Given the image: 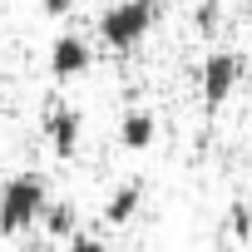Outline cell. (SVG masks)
<instances>
[{
	"label": "cell",
	"mask_w": 252,
	"mask_h": 252,
	"mask_svg": "<svg viewBox=\"0 0 252 252\" xmlns=\"http://www.w3.org/2000/svg\"><path fill=\"white\" fill-rule=\"evenodd\" d=\"M64 252H114V247H109L99 232H74V237L64 242Z\"/></svg>",
	"instance_id": "8fae6325"
},
{
	"label": "cell",
	"mask_w": 252,
	"mask_h": 252,
	"mask_svg": "<svg viewBox=\"0 0 252 252\" xmlns=\"http://www.w3.org/2000/svg\"><path fill=\"white\" fill-rule=\"evenodd\" d=\"M222 227H227L237 242H247V237H252V203H247V198H232V203H227V218H222Z\"/></svg>",
	"instance_id": "9c48e42d"
},
{
	"label": "cell",
	"mask_w": 252,
	"mask_h": 252,
	"mask_svg": "<svg viewBox=\"0 0 252 252\" xmlns=\"http://www.w3.org/2000/svg\"><path fill=\"white\" fill-rule=\"evenodd\" d=\"M45 5V15H55V20H69L74 15V0H40Z\"/></svg>",
	"instance_id": "7c38bea8"
},
{
	"label": "cell",
	"mask_w": 252,
	"mask_h": 252,
	"mask_svg": "<svg viewBox=\"0 0 252 252\" xmlns=\"http://www.w3.org/2000/svg\"><path fill=\"white\" fill-rule=\"evenodd\" d=\"M144 203V178H124L109 198H104V222H129Z\"/></svg>",
	"instance_id": "ba28073f"
},
{
	"label": "cell",
	"mask_w": 252,
	"mask_h": 252,
	"mask_svg": "<svg viewBox=\"0 0 252 252\" xmlns=\"http://www.w3.org/2000/svg\"><path fill=\"white\" fill-rule=\"evenodd\" d=\"M218 20H222V0H203V5L193 10V25H198L203 35H213V30H218Z\"/></svg>",
	"instance_id": "30bf717a"
},
{
	"label": "cell",
	"mask_w": 252,
	"mask_h": 252,
	"mask_svg": "<svg viewBox=\"0 0 252 252\" xmlns=\"http://www.w3.org/2000/svg\"><path fill=\"white\" fill-rule=\"evenodd\" d=\"M40 222H45V237H50V242H69V237L79 232V203H74V198H60V203H50V208L40 213Z\"/></svg>",
	"instance_id": "52a82bcc"
},
{
	"label": "cell",
	"mask_w": 252,
	"mask_h": 252,
	"mask_svg": "<svg viewBox=\"0 0 252 252\" xmlns=\"http://www.w3.org/2000/svg\"><path fill=\"white\" fill-rule=\"evenodd\" d=\"M158 10H163L158 0H109V5L99 10V20H94V30H99V40L109 50H134L154 30Z\"/></svg>",
	"instance_id": "7a4b0ae2"
},
{
	"label": "cell",
	"mask_w": 252,
	"mask_h": 252,
	"mask_svg": "<svg viewBox=\"0 0 252 252\" xmlns=\"http://www.w3.org/2000/svg\"><path fill=\"white\" fill-rule=\"evenodd\" d=\"M45 208H50V178L40 168H20L0 183V232L5 237L30 232Z\"/></svg>",
	"instance_id": "6da1fadb"
},
{
	"label": "cell",
	"mask_w": 252,
	"mask_h": 252,
	"mask_svg": "<svg viewBox=\"0 0 252 252\" xmlns=\"http://www.w3.org/2000/svg\"><path fill=\"white\" fill-rule=\"evenodd\" d=\"M45 134H50V149H55L60 158H69V154L84 144V114H79L74 104H64V99H50V109H45Z\"/></svg>",
	"instance_id": "5b68a950"
},
{
	"label": "cell",
	"mask_w": 252,
	"mask_h": 252,
	"mask_svg": "<svg viewBox=\"0 0 252 252\" xmlns=\"http://www.w3.org/2000/svg\"><path fill=\"white\" fill-rule=\"evenodd\" d=\"M237 74H242V55H237V50H227V45L208 50V55H203V104L218 109V104L232 94Z\"/></svg>",
	"instance_id": "277c9868"
},
{
	"label": "cell",
	"mask_w": 252,
	"mask_h": 252,
	"mask_svg": "<svg viewBox=\"0 0 252 252\" xmlns=\"http://www.w3.org/2000/svg\"><path fill=\"white\" fill-rule=\"evenodd\" d=\"M89 64H94L89 35L74 30V25H64V30L50 40V74H55V79H74V74H84Z\"/></svg>",
	"instance_id": "3957f363"
},
{
	"label": "cell",
	"mask_w": 252,
	"mask_h": 252,
	"mask_svg": "<svg viewBox=\"0 0 252 252\" xmlns=\"http://www.w3.org/2000/svg\"><path fill=\"white\" fill-rule=\"evenodd\" d=\"M154 139H158L154 109H149V104H129V109H124V119H119V144H124V149H149Z\"/></svg>",
	"instance_id": "8992f818"
}]
</instances>
